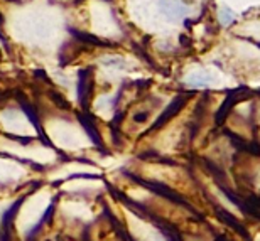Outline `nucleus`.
Wrapping results in <instances>:
<instances>
[{
    "label": "nucleus",
    "instance_id": "nucleus-2",
    "mask_svg": "<svg viewBox=\"0 0 260 241\" xmlns=\"http://www.w3.org/2000/svg\"><path fill=\"white\" fill-rule=\"evenodd\" d=\"M160 9H162V12L166 15H169V17H181V15H184V12L188 10L183 4L178 2V0H160Z\"/></svg>",
    "mask_w": 260,
    "mask_h": 241
},
{
    "label": "nucleus",
    "instance_id": "nucleus-3",
    "mask_svg": "<svg viewBox=\"0 0 260 241\" xmlns=\"http://www.w3.org/2000/svg\"><path fill=\"white\" fill-rule=\"evenodd\" d=\"M208 81H210V76H208L206 73H196V75L189 76L188 83L191 86H205Z\"/></svg>",
    "mask_w": 260,
    "mask_h": 241
},
{
    "label": "nucleus",
    "instance_id": "nucleus-1",
    "mask_svg": "<svg viewBox=\"0 0 260 241\" xmlns=\"http://www.w3.org/2000/svg\"><path fill=\"white\" fill-rule=\"evenodd\" d=\"M25 197H27V196H22L20 199H17V201L10 204V206L2 213V229H0V239H2V241H10V231H12V224H14V219H15V214H17L19 208L22 206Z\"/></svg>",
    "mask_w": 260,
    "mask_h": 241
}]
</instances>
